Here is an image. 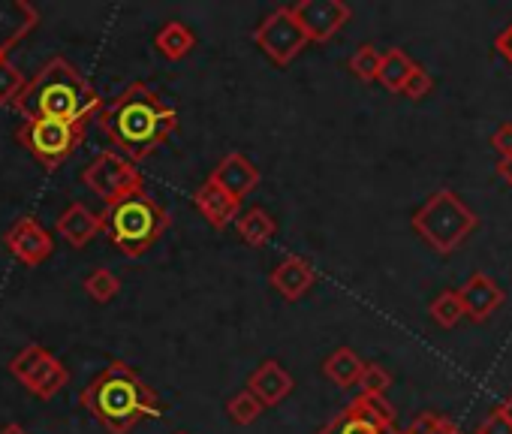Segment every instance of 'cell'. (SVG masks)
I'll list each match as a JSON object with an SVG mask.
<instances>
[{
  "label": "cell",
  "mask_w": 512,
  "mask_h": 434,
  "mask_svg": "<svg viewBox=\"0 0 512 434\" xmlns=\"http://www.w3.org/2000/svg\"><path fill=\"white\" fill-rule=\"evenodd\" d=\"M82 181L91 193H97L106 205H115L118 199L145 190V178L142 169L136 163H130L127 157H121L118 151L106 148L100 151L82 172Z\"/></svg>",
  "instance_id": "cell-6"
},
{
  "label": "cell",
  "mask_w": 512,
  "mask_h": 434,
  "mask_svg": "<svg viewBox=\"0 0 512 434\" xmlns=\"http://www.w3.org/2000/svg\"><path fill=\"white\" fill-rule=\"evenodd\" d=\"M103 233V214L91 211L85 202H73L58 217V236L73 248H88Z\"/></svg>",
  "instance_id": "cell-16"
},
{
  "label": "cell",
  "mask_w": 512,
  "mask_h": 434,
  "mask_svg": "<svg viewBox=\"0 0 512 434\" xmlns=\"http://www.w3.org/2000/svg\"><path fill=\"white\" fill-rule=\"evenodd\" d=\"M491 145H494L503 157H512V124H503V127L491 136Z\"/></svg>",
  "instance_id": "cell-33"
},
{
  "label": "cell",
  "mask_w": 512,
  "mask_h": 434,
  "mask_svg": "<svg viewBox=\"0 0 512 434\" xmlns=\"http://www.w3.org/2000/svg\"><path fill=\"white\" fill-rule=\"evenodd\" d=\"M398 434H461V431L437 413H422L410 422L407 431H398Z\"/></svg>",
  "instance_id": "cell-30"
},
{
  "label": "cell",
  "mask_w": 512,
  "mask_h": 434,
  "mask_svg": "<svg viewBox=\"0 0 512 434\" xmlns=\"http://www.w3.org/2000/svg\"><path fill=\"white\" fill-rule=\"evenodd\" d=\"M0 434H28L19 422H7V425H0Z\"/></svg>",
  "instance_id": "cell-36"
},
{
  "label": "cell",
  "mask_w": 512,
  "mask_h": 434,
  "mask_svg": "<svg viewBox=\"0 0 512 434\" xmlns=\"http://www.w3.org/2000/svg\"><path fill=\"white\" fill-rule=\"evenodd\" d=\"M431 317H434V323H437V326L452 329V326L464 317V308H461V296H458V290H446V293H440V296L431 302Z\"/></svg>",
  "instance_id": "cell-27"
},
{
  "label": "cell",
  "mask_w": 512,
  "mask_h": 434,
  "mask_svg": "<svg viewBox=\"0 0 512 434\" xmlns=\"http://www.w3.org/2000/svg\"><path fill=\"white\" fill-rule=\"evenodd\" d=\"M356 386L362 389V395L383 398V395H386V389L392 386V374H389L383 365L368 362V365H362V374H359V383H356Z\"/></svg>",
  "instance_id": "cell-28"
},
{
  "label": "cell",
  "mask_w": 512,
  "mask_h": 434,
  "mask_svg": "<svg viewBox=\"0 0 512 434\" xmlns=\"http://www.w3.org/2000/svg\"><path fill=\"white\" fill-rule=\"evenodd\" d=\"M235 230L244 245L250 248H263L278 236V221L266 208H247L244 214L235 217Z\"/></svg>",
  "instance_id": "cell-20"
},
{
  "label": "cell",
  "mask_w": 512,
  "mask_h": 434,
  "mask_svg": "<svg viewBox=\"0 0 512 434\" xmlns=\"http://www.w3.org/2000/svg\"><path fill=\"white\" fill-rule=\"evenodd\" d=\"M431 88H434L431 76L416 64V67H413V73L407 76V82H404L401 94H404V97H410V100H422V97H428V94H431Z\"/></svg>",
  "instance_id": "cell-31"
},
{
  "label": "cell",
  "mask_w": 512,
  "mask_h": 434,
  "mask_svg": "<svg viewBox=\"0 0 512 434\" xmlns=\"http://www.w3.org/2000/svg\"><path fill=\"white\" fill-rule=\"evenodd\" d=\"M25 85H28V76L10 58L0 61V106H16Z\"/></svg>",
  "instance_id": "cell-25"
},
{
  "label": "cell",
  "mask_w": 512,
  "mask_h": 434,
  "mask_svg": "<svg viewBox=\"0 0 512 434\" xmlns=\"http://www.w3.org/2000/svg\"><path fill=\"white\" fill-rule=\"evenodd\" d=\"M263 410H266V407H263L260 401H256L247 389L235 392V395L226 401V413H229V419H232L235 425H250V422H256Z\"/></svg>",
  "instance_id": "cell-26"
},
{
  "label": "cell",
  "mask_w": 512,
  "mask_h": 434,
  "mask_svg": "<svg viewBox=\"0 0 512 434\" xmlns=\"http://www.w3.org/2000/svg\"><path fill=\"white\" fill-rule=\"evenodd\" d=\"M37 25H40V13L28 0H0V61H7V55Z\"/></svg>",
  "instance_id": "cell-14"
},
{
  "label": "cell",
  "mask_w": 512,
  "mask_h": 434,
  "mask_svg": "<svg viewBox=\"0 0 512 434\" xmlns=\"http://www.w3.org/2000/svg\"><path fill=\"white\" fill-rule=\"evenodd\" d=\"M208 181H214L223 193H229L238 205L244 202L247 193H253V187L260 184V169H256V163L238 151L226 154L208 175Z\"/></svg>",
  "instance_id": "cell-13"
},
{
  "label": "cell",
  "mask_w": 512,
  "mask_h": 434,
  "mask_svg": "<svg viewBox=\"0 0 512 434\" xmlns=\"http://www.w3.org/2000/svg\"><path fill=\"white\" fill-rule=\"evenodd\" d=\"M458 296H461L464 317H470V320H488L503 305V290L488 275H473L458 290Z\"/></svg>",
  "instance_id": "cell-19"
},
{
  "label": "cell",
  "mask_w": 512,
  "mask_h": 434,
  "mask_svg": "<svg viewBox=\"0 0 512 434\" xmlns=\"http://www.w3.org/2000/svg\"><path fill=\"white\" fill-rule=\"evenodd\" d=\"M10 374L37 398L58 395L70 380V371L64 368V362L40 344H31L22 353H16L10 362Z\"/></svg>",
  "instance_id": "cell-8"
},
{
  "label": "cell",
  "mask_w": 512,
  "mask_h": 434,
  "mask_svg": "<svg viewBox=\"0 0 512 434\" xmlns=\"http://www.w3.org/2000/svg\"><path fill=\"white\" fill-rule=\"evenodd\" d=\"M500 413L506 416V422L512 425V395H506V401L500 404Z\"/></svg>",
  "instance_id": "cell-37"
},
{
  "label": "cell",
  "mask_w": 512,
  "mask_h": 434,
  "mask_svg": "<svg viewBox=\"0 0 512 434\" xmlns=\"http://www.w3.org/2000/svg\"><path fill=\"white\" fill-rule=\"evenodd\" d=\"M320 434H398L395 410L386 398L359 395L329 425H323Z\"/></svg>",
  "instance_id": "cell-10"
},
{
  "label": "cell",
  "mask_w": 512,
  "mask_h": 434,
  "mask_svg": "<svg viewBox=\"0 0 512 434\" xmlns=\"http://www.w3.org/2000/svg\"><path fill=\"white\" fill-rule=\"evenodd\" d=\"M377 70H380V52L374 46H359L356 55L350 58V73L362 82H377Z\"/></svg>",
  "instance_id": "cell-29"
},
{
  "label": "cell",
  "mask_w": 512,
  "mask_h": 434,
  "mask_svg": "<svg viewBox=\"0 0 512 434\" xmlns=\"http://www.w3.org/2000/svg\"><path fill=\"white\" fill-rule=\"evenodd\" d=\"M362 365H365V362L356 356V350H350V347H338L332 356H326V362H323V374H326L335 386L347 389V386H356V383H359Z\"/></svg>",
  "instance_id": "cell-22"
},
{
  "label": "cell",
  "mask_w": 512,
  "mask_h": 434,
  "mask_svg": "<svg viewBox=\"0 0 512 434\" xmlns=\"http://www.w3.org/2000/svg\"><path fill=\"white\" fill-rule=\"evenodd\" d=\"M82 407L106 425L109 434H127L139 419L163 416L157 392L121 359H112L79 395Z\"/></svg>",
  "instance_id": "cell-3"
},
{
  "label": "cell",
  "mask_w": 512,
  "mask_h": 434,
  "mask_svg": "<svg viewBox=\"0 0 512 434\" xmlns=\"http://www.w3.org/2000/svg\"><path fill=\"white\" fill-rule=\"evenodd\" d=\"M103 214V233L124 257H142L154 248V242L169 227V211L154 199L148 190H136L115 205H106Z\"/></svg>",
  "instance_id": "cell-4"
},
{
  "label": "cell",
  "mask_w": 512,
  "mask_h": 434,
  "mask_svg": "<svg viewBox=\"0 0 512 434\" xmlns=\"http://www.w3.org/2000/svg\"><path fill=\"white\" fill-rule=\"evenodd\" d=\"M4 248L25 266H43L55 254L52 236L40 227L37 217L25 214L4 233Z\"/></svg>",
  "instance_id": "cell-12"
},
{
  "label": "cell",
  "mask_w": 512,
  "mask_h": 434,
  "mask_svg": "<svg viewBox=\"0 0 512 434\" xmlns=\"http://www.w3.org/2000/svg\"><path fill=\"white\" fill-rule=\"evenodd\" d=\"M154 49H157L166 61H184V58L196 49V34H193L184 22H166V25L154 34Z\"/></svg>",
  "instance_id": "cell-21"
},
{
  "label": "cell",
  "mask_w": 512,
  "mask_h": 434,
  "mask_svg": "<svg viewBox=\"0 0 512 434\" xmlns=\"http://www.w3.org/2000/svg\"><path fill=\"white\" fill-rule=\"evenodd\" d=\"M413 230L434 251L449 254V251H455L476 230V214L452 190H437L413 214Z\"/></svg>",
  "instance_id": "cell-5"
},
{
  "label": "cell",
  "mask_w": 512,
  "mask_h": 434,
  "mask_svg": "<svg viewBox=\"0 0 512 434\" xmlns=\"http://www.w3.org/2000/svg\"><path fill=\"white\" fill-rule=\"evenodd\" d=\"M497 52H500V55H503V58L512 64V25H509V28H506V31L497 37Z\"/></svg>",
  "instance_id": "cell-34"
},
{
  "label": "cell",
  "mask_w": 512,
  "mask_h": 434,
  "mask_svg": "<svg viewBox=\"0 0 512 434\" xmlns=\"http://www.w3.org/2000/svg\"><path fill=\"white\" fill-rule=\"evenodd\" d=\"M479 434H512V425L506 422V416L500 410H494L482 425H479Z\"/></svg>",
  "instance_id": "cell-32"
},
{
  "label": "cell",
  "mask_w": 512,
  "mask_h": 434,
  "mask_svg": "<svg viewBox=\"0 0 512 434\" xmlns=\"http://www.w3.org/2000/svg\"><path fill=\"white\" fill-rule=\"evenodd\" d=\"M193 205H196V211L205 217V221H208V227L211 230H223V227H229L232 221H235V217L241 214L238 208V202L229 196V193H223L214 181H202V187L193 193Z\"/></svg>",
  "instance_id": "cell-18"
},
{
  "label": "cell",
  "mask_w": 512,
  "mask_h": 434,
  "mask_svg": "<svg viewBox=\"0 0 512 434\" xmlns=\"http://www.w3.org/2000/svg\"><path fill=\"white\" fill-rule=\"evenodd\" d=\"M16 109L25 121H61L88 127L103 112V100L82 70L67 58H52L19 94Z\"/></svg>",
  "instance_id": "cell-2"
},
{
  "label": "cell",
  "mask_w": 512,
  "mask_h": 434,
  "mask_svg": "<svg viewBox=\"0 0 512 434\" xmlns=\"http://www.w3.org/2000/svg\"><path fill=\"white\" fill-rule=\"evenodd\" d=\"M413 67H416V64L410 61V55H407V52H401V49H389L386 55H380L377 82H380L386 91L401 94V88H404L407 76L413 73Z\"/></svg>",
  "instance_id": "cell-23"
},
{
  "label": "cell",
  "mask_w": 512,
  "mask_h": 434,
  "mask_svg": "<svg viewBox=\"0 0 512 434\" xmlns=\"http://www.w3.org/2000/svg\"><path fill=\"white\" fill-rule=\"evenodd\" d=\"M293 386H296L293 374L278 359H263L260 365L253 368V374L247 377V392L263 407L281 404L293 392Z\"/></svg>",
  "instance_id": "cell-15"
},
{
  "label": "cell",
  "mask_w": 512,
  "mask_h": 434,
  "mask_svg": "<svg viewBox=\"0 0 512 434\" xmlns=\"http://www.w3.org/2000/svg\"><path fill=\"white\" fill-rule=\"evenodd\" d=\"M497 172H500V178H503L506 184H512V157H503V160L497 163Z\"/></svg>",
  "instance_id": "cell-35"
},
{
  "label": "cell",
  "mask_w": 512,
  "mask_h": 434,
  "mask_svg": "<svg viewBox=\"0 0 512 434\" xmlns=\"http://www.w3.org/2000/svg\"><path fill=\"white\" fill-rule=\"evenodd\" d=\"M253 43L260 46L278 67H287V64H293V61L305 52L308 37H305V31L299 28L293 10H290V7H278V10H272L260 25H256Z\"/></svg>",
  "instance_id": "cell-9"
},
{
  "label": "cell",
  "mask_w": 512,
  "mask_h": 434,
  "mask_svg": "<svg viewBox=\"0 0 512 434\" xmlns=\"http://www.w3.org/2000/svg\"><path fill=\"white\" fill-rule=\"evenodd\" d=\"M16 139L46 169H58L85 142V127H73L61 121H22V127L16 130Z\"/></svg>",
  "instance_id": "cell-7"
},
{
  "label": "cell",
  "mask_w": 512,
  "mask_h": 434,
  "mask_svg": "<svg viewBox=\"0 0 512 434\" xmlns=\"http://www.w3.org/2000/svg\"><path fill=\"white\" fill-rule=\"evenodd\" d=\"M82 290H85L94 302L106 305V302H112V299L118 296L121 281H118V275H115L112 269H94V272L82 281Z\"/></svg>",
  "instance_id": "cell-24"
},
{
  "label": "cell",
  "mask_w": 512,
  "mask_h": 434,
  "mask_svg": "<svg viewBox=\"0 0 512 434\" xmlns=\"http://www.w3.org/2000/svg\"><path fill=\"white\" fill-rule=\"evenodd\" d=\"M100 127L115 145L112 151L130 163H139L178 130V109L145 82H133L115 97L112 106H103Z\"/></svg>",
  "instance_id": "cell-1"
},
{
  "label": "cell",
  "mask_w": 512,
  "mask_h": 434,
  "mask_svg": "<svg viewBox=\"0 0 512 434\" xmlns=\"http://www.w3.org/2000/svg\"><path fill=\"white\" fill-rule=\"evenodd\" d=\"M299 28L305 31L308 43H329L347 22H350V7L341 0H299L290 7Z\"/></svg>",
  "instance_id": "cell-11"
},
{
  "label": "cell",
  "mask_w": 512,
  "mask_h": 434,
  "mask_svg": "<svg viewBox=\"0 0 512 434\" xmlns=\"http://www.w3.org/2000/svg\"><path fill=\"white\" fill-rule=\"evenodd\" d=\"M269 281H272V287H275L287 302H296V299H302V296L314 287L317 272H314L311 260H305V257H287V260H281V263L272 269Z\"/></svg>",
  "instance_id": "cell-17"
}]
</instances>
